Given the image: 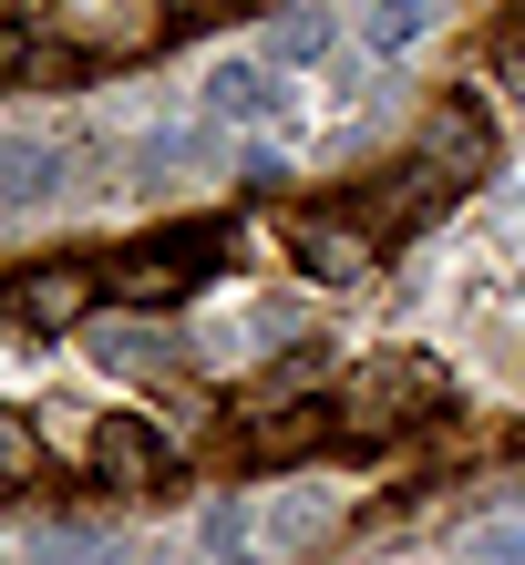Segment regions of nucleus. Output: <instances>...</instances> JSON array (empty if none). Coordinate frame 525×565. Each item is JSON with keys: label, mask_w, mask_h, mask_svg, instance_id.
I'll return each instance as SVG.
<instances>
[{"label": "nucleus", "mask_w": 525, "mask_h": 565, "mask_svg": "<svg viewBox=\"0 0 525 565\" xmlns=\"http://www.w3.org/2000/svg\"><path fill=\"white\" fill-rule=\"evenodd\" d=\"M279 104H288V83H279L269 52H227V62H207V124H269Z\"/></svg>", "instance_id": "423d86ee"}, {"label": "nucleus", "mask_w": 525, "mask_h": 565, "mask_svg": "<svg viewBox=\"0 0 525 565\" xmlns=\"http://www.w3.org/2000/svg\"><path fill=\"white\" fill-rule=\"evenodd\" d=\"M207 555L217 565H269V535H258V504H248V493L207 514Z\"/></svg>", "instance_id": "2eb2a0df"}, {"label": "nucleus", "mask_w": 525, "mask_h": 565, "mask_svg": "<svg viewBox=\"0 0 525 565\" xmlns=\"http://www.w3.org/2000/svg\"><path fill=\"white\" fill-rule=\"evenodd\" d=\"M330 42H340L330 11H279V21H269V62H279V73H309V62H330Z\"/></svg>", "instance_id": "ddd939ff"}, {"label": "nucleus", "mask_w": 525, "mask_h": 565, "mask_svg": "<svg viewBox=\"0 0 525 565\" xmlns=\"http://www.w3.org/2000/svg\"><path fill=\"white\" fill-rule=\"evenodd\" d=\"M422 31H433V0H371V11H360V52H371V62H402Z\"/></svg>", "instance_id": "9b49d317"}, {"label": "nucleus", "mask_w": 525, "mask_h": 565, "mask_svg": "<svg viewBox=\"0 0 525 565\" xmlns=\"http://www.w3.org/2000/svg\"><path fill=\"white\" fill-rule=\"evenodd\" d=\"M495 83H505V93H515V104H525V31H515V42H505V52H495Z\"/></svg>", "instance_id": "a211bd4d"}, {"label": "nucleus", "mask_w": 525, "mask_h": 565, "mask_svg": "<svg viewBox=\"0 0 525 565\" xmlns=\"http://www.w3.org/2000/svg\"><path fill=\"white\" fill-rule=\"evenodd\" d=\"M217 268V237H166V247H124L104 268V298H124V309H166V298H186L196 278Z\"/></svg>", "instance_id": "f03ea898"}, {"label": "nucleus", "mask_w": 525, "mask_h": 565, "mask_svg": "<svg viewBox=\"0 0 525 565\" xmlns=\"http://www.w3.org/2000/svg\"><path fill=\"white\" fill-rule=\"evenodd\" d=\"M288 257H300L319 288H360L371 278V226L360 216H288Z\"/></svg>", "instance_id": "39448f33"}, {"label": "nucleus", "mask_w": 525, "mask_h": 565, "mask_svg": "<svg viewBox=\"0 0 525 565\" xmlns=\"http://www.w3.org/2000/svg\"><path fill=\"white\" fill-rule=\"evenodd\" d=\"M443 402V371H433V360H412V350H381V360H360V371L340 381V422L350 431H402L412 412H433Z\"/></svg>", "instance_id": "f257e3e1"}, {"label": "nucleus", "mask_w": 525, "mask_h": 565, "mask_svg": "<svg viewBox=\"0 0 525 565\" xmlns=\"http://www.w3.org/2000/svg\"><path fill=\"white\" fill-rule=\"evenodd\" d=\"M93 473H104L114 493H155L176 473V443L155 422H135V412H104V422H93Z\"/></svg>", "instance_id": "20e7f679"}, {"label": "nucleus", "mask_w": 525, "mask_h": 565, "mask_svg": "<svg viewBox=\"0 0 525 565\" xmlns=\"http://www.w3.org/2000/svg\"><path fill=\"white\" fill-rule=\"evenodd\" d=\"M52 175H62V164H52V145H31V135H11V145H0V206H11V216H31V206H42V195H52Z\"/></svg>", "instance_id": "f8f14e48"}, {"label": "nucleus", "mask_w": 525, "mask_h": 565, "mask_svg": "<svg viewBox=\"0 0 525 565\" xmlns=\"http://www.w3.org/2000/svg\"><path fill=\"white\" fill-rule=\"evenodd\" d=\"M412 164H433L443 185H474V175H495V145H484V124L464 104H433L422 135H412Z\"/></svg>", "instance_id": "0eeeda50"}, {"label": "nucleus", "mask_w": 525, "mask_h": 565, "mask_svg": "<svg viewBox=\"0 0 525 565\" xmlns=\"http://www.w3.org/2000/svg\"><path fill=\"white\" fill-rule=\"evenodd\" d=\"M464 555H474V565H525V524H495V514L464 524Z\"/></svg>", "instance_id": "f3484780"}, {"label": "nucleus", "mask_w": 525, "mask_h": 565, "mask_svg": "<svg viewBox=\"0 0 525 565\" xmlns=\"http://www.w3.org/2000/svg\"><path fill=\"white\" fill-rule=\"evenodd\" d=\"M443 195H453V185L433 175V164H402L391 185H371V195H360V226H371V216H381V226H412V216H433Z\"/></svg>", "instance_id": "1a4fd4ad"}, {"label": "nucleus", "mask_w": 525, "mask_h": 565, "mask_svg": "<svg viewBox=\"0 0 525 565\" xmlns=\"http://www.w3.org/2000/svg\"><path fill=\"white\" fill-rule=\"evenodd\" d=\"M93 360H104V371H155V381H166L176 340H155V329H135V319H104V329H93Z\"/></svg>", "instance_id": "4468645a"}, {"label": "nucleus", "mask_w": 525, "mask_h": 565, "mask_svg": "<svg viewBox=\"0 0 525 565\" xmlns=\"http://www.w3.org/2000/svg\"><path fill=\"white\" fill-rule=\"evenodd\" d=\"M330 524H340V493H330V483H288V493H269V504H258L269 565H279V555H300V545H319Z\"/></svg>", "instance_id": "6e6552de"}, {"label": "nucleus", "mask_w": 525, "mask_h": 565, "mask_svg": "<svg viewBox=\"0 0 525 565\" xmlns=\"http://www.w3.org/2000/svg\"><path fill=\"white\" fill-rule=\"evenodd\" d=\"M0 483H11V493L42 483V422H31V412H0Z\"/></svg>", "instance_id": "dca6fc26"}, {"label": "nucleus", "mask_w": 525, "mask_h": 565, "mask_svg": "<svg viewBox=\"0 0 525 565\" xmlns=\"http://www.w3.org/2000/svg\"><path fill=\"white\" fill-rule=\"evenodd\" d=\"M330 422H340L330 402H319V412H309V402H300V412H258V431H248V462H300V452H309Z\"/></svg>", "instance_id": "9d476101"}, {"label": "nucleus", "mask_w": 525, "mask_h": 565, "mask_svg": "<svg viewBox=\"0 0 525 565\" xmlns=\"http://www.w3.org/2000/svg\"><path fill=\"white\" fill-rule=\"evenodd\" d=\"M104 309V268H83V257H62V268H21L11 278V319L31 340H52V329H83Z\"/></svg>", "instance_id": "7ed1b4c3"}]
</instances>
